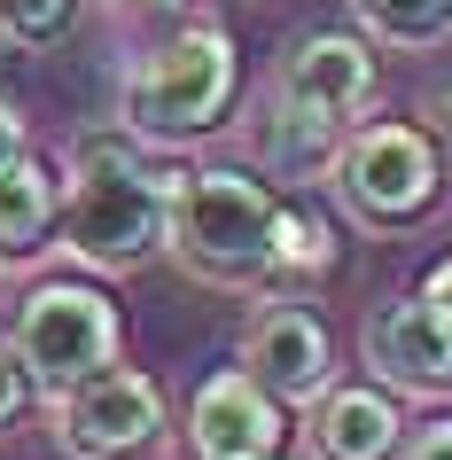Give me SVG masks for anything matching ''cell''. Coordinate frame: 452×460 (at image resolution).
Returning a JSON list of instances; mask_svg holds the SVG:
<instances>
[{"mask_svg": "<svg viewBox=\"0 0 452 460\" xmlns=\"http://www.w3.org/2000/svg\"><path fill=\"white\" fill-rule=\"evenodd\" d=\"M172 234V172L141 156L133 133H86L63 156V211H55V250H71L94 273L148 266Z\"/></svg>", "mask_w": 452, "mask_h": 460, "instance_id": "cell-1", "label": "cell"}, {"mask_svg": "<svg viewBox=\"0 0 452 460\" xmlns=\"http://www.w3.org/2000/svg\"><path fill=\"white\" fill-rule=\"evenodd\" d=\"M235 86H242V55L218 24H188L172 31L164 48H148L125 63L118 78V125L133 141H156V148H180V141H203L226 125L235 110Z\"/></svg>", "mask_w": 452, "mask_h": 460, "instance_id": "cell-2", "label": "cell"}, {"mask_svg": "<svg viewBox=\"0 0 452 460\" xmlns=\"http://www.w3.org/2000/svg\"><path fill=\"white\" fill-rule=\"evenodd\" d=\"M273 211H281V195L265 188V180H250V172H226V164L172 172L164 250L195 281H211V289L273 281Z\"/></svg>", "mask_w": 452, "mask_h": 460, "instance_id": "cell-3", "label": "cell"}, {"mask_svg": "<svg viewBox=\"0 0 452 460\" xmlns=\"http://www.w3.org/2000/svg\"><path fill=\"white\" fill-rule=\"evenodd\" d=\"M328 188L359 226L390 234V226H413L445 195V156L429 141V125L367 118V125H343V141L328 156Z\"/></svg>", "mask_w": 452, "mask_h": 460, "instance_id": "cell-4", "label": "cell"}, {"mask_svg": "<svg viewBox=\"0 0 452 460\" xmlns=\"http://www.w3.org/2000/svg\"><path fill=\"white\" fill-rule=\"evenodd\" d=\"M8 343H16L31 390L55 398V390H71L78 375H94V367L118 359L125 351V320H118V305H110L94 281H40V289H24V305H16Z\"/></svg>", "mask_w": 452, "mask_h": 460, "instance_id": "cell-5", "label": "cell"}, {"mask_svg": "<svg viewBox=\"0 0 452 460\" xmlns=\"http://www.w3.org/2000/svg\"><path fill=\"white\" fill-rule=\"evenodd\" d=\"M55 445L71 460H141L164 437V383L141 367H94L71 390H55Z\"/></svg>", "mask_w": 452, "mask_h": 460, "instance_id": "cell-6", "label": "cell"}, {"mask_svg": "<svg viewBox=\"0 0 452 460\" xmlns=\"http://www.w3.org/2000/svg\"><path fill=\"white\" fill-rule=\"evenodd\" d=\"M235 367H242V375H258L281 406H312V398L335 383V336H328V320L312 313V305L273 296V305L250 313Z\"/></svg>", "mask_w": 452, "mask_h": 460, "instance_id": "cell-7", "label": "cell"}, {"mask_svg": "<svg viewBox=\"0 0 452 460\" xmlns=\"http://www.w3.org/2000/svg\"><path fill=\"white\" fill-rule=\"evenodd\" d=\"M288 445V406L258 375H211V383L188 398V421H180V453L188 460H273Z\"/></svg>", "mask_w": 452, "mask_h": 460, "instance_id": "cell-8", "label": "cell"}, {"mask_svg": "<svg viewBox=\"0 0 452 460\" xmlns=\"http://www.w3.org/2000/svg\"><path fill=\"white\" fill-rule=\"evenodd\" d=\"M359 351L382 375V390H398V398H452V320L437 313L429 289L375 305Z\"/></svg>", "mask_w": 452, "mask_h": 460, "instance_id": "cell-9", "label": "cell"}, {"mask_svg": "<svg viewBox=\"0 0 452 460\" xmlns=\"http://www.w3.org/2000/svg\"><path fill=\"white\" fill-rule=\"evenodd\" d=\"M375 55H367V40H351V31H312V40H297V48L281 55V71H273V94L288 102V110H305V118L320 125H343L367 118V102H375Z\"/></svg>", "mask_w": 452, "mask_h": 460, "instance_id": "cell-10", "label": "cell"}, {"mask_svg": "<svg viewBox=\"0 0 452 460\" xmlns=\"http://www.w3.org/2000/svg\"><path fill=\"white\" fill-rule=\"evenodd\" d=\"M305 453H312V460H398V453H405L398 390L328 383V390L305 406Z\"/></svg>", "mask_w": 452, "mask_h": 460, "instance_id": "cell-11", "label": "cell"}, {"mask_svg": "<svg viewBox=\"0 0 452 460\" xmlns=\"http://www.w3.org/2000/svg\"><path fill=\"white\" fill-rule=\"evenodd\" d=\"M55 211H63V172H48L40 156H16L0 172V258H31L55 243Z\"/></svg>", "mask_w": 452, "mask_h": 460, "instance_id": "cell-12", "label": "cell"}, {"mask_svg": "<svg viewBox=\"0 0 452 460\" xmlns=\"http://www.w3.org/2000/svg\"><path fill=\"white\" fill-rule=\"evenodd\" d=\"M258 156L273 172H281V180H305V172H328V156H335V141H343V133H335V125H320V118H305V110H288L281 94H273V86H265V110H258Z\"/></svg>", "mask_w": 452, "mask_h": 460, "instance_id": "cell-13", "label": "cell"}, {"mask_svg": "<svg viewBox=\"0 0 452 460\" xmlns=\"http://www.w3.org/2000/svg\"><path fill=\"white\" fill-rule=\"evenodd\" d=\"M351 16L382 48H437L452 31V0H351Z\"/></svg>", "mask_w": 452, "mask_h": 460, "instance_id": "cell-14", "label": "cell"}, {"mask_svg": "<svg viewBox=\"0 0 452 460\" xmlns=\"http://www.w3.org/2000/svg\"><path fill=\"white\" fill-rule=\"evenodd\" d=\"M335 266V243H328V226L312 211H297V203H281L273 211V281H305V273H328Z\"/></svg>", "mask_w": 452, "mask_h": 460, "instance_id": "cell-15", "label": "cell"}, {"mask_svg": "<svg viewBox=\"0 0 452 460\" xmlns=\"http://www.w3.org/2000/svg\"><path fill=\"white\" fill-rule=\"evenodd\" d=\"M78 0H0V40L8 48H55L71 31Z\"/></svg>", "mask_w": 452, "mask_h": 460, "instance_id": "cell-16", "label": "cell"}, {"mask_svg": "<svg viewBox=\"0 0 452 460\" xmlns=\"http://www.w3.org/2000/svg\"><path fill=\"white\" fill-rule=\"evenodd\" d=\"M24 406H31V375H24V359H16V343H0V429H16Z\"/></svg>", "mask_w": 452, "mask_h": 460, "instance_id": "cell-17", "label": "cell"}, {"mask_svg": "<svg viewBox=\"0 0 452 460\" xmlns=\"http://www.w3.org/2000/svg\"><path fill=\"white\" fill-rule=\"evenodd\" d=\"M421 125H429V141H437V156H445V172H452V78H437V86H429Z\"/></svg>", "mask_w": 452, "mask_h": 460, "instance_id": "cell-18", "label": "cell"}, {"mask_svg": "<svg viewBox=\"0 0 452 460\" xmlns=\"http://www.w3.org/2000/svg\"><path fill=\"white\" fill-rule=\"evenodd\" d=\"M398 460H452V421H429V429L413 437V445H405Z\"/></svg>", "mask_w": 452, "mask_h": 460, "instance_id": "cell-19", "label": "cell"}, {"mask_svg": "<svg viewBox=\"0 0 452 460\" xmlns=\"http://www.w3.org/2000/svg\"><path fill=\"white\" fill-rule=\"evenodd\" d=\"M16 156H24V110H16V102H0V172L16 164Z\"/></svg>", "mask_w": 452, "mask_h": 460, "instance_id": "cell-20", "label": "cell"}, {"mask_svg": "<svg viewBox=\"0 0 452 460\" xmlns=\"http://www.w3.org/2000/svg\"><path fill=\"white\" fill-rule=\"evenodd\" d=\"M429 296H437V313L452 320V258H445V266H437V273H429Z\"/></svg>", "mask_w": 452, "mask_h": 460, "instance_id": "cell-21", "label": "cell"}, {"mask_svg": "<svg viewBox=\"0 0 452 460\" xmlns=\"http://www.w3.org/2000/svg\"><path fill=\"white\" fill-rule=\"evenodd\" d=\"M110 8H133V16H164V8H188V0H110Z\"/></svg>", "mask_w": 452, "mask_h": 460, "instance_id": "cell-22", "label": "cell"}, {"mask_svg": "<svg viewBox=\"0 0 452 460\" xmlns=\"http://www.w3.org/2000/svg\"><path fill=\"white\" fill-rule=\"evenodd\" d=\"M273 460H288V453H273Z\"/></svg>", "mask_w": 452, "mask_h": 460, "instance_id": "cell-23", "label": "cell"}]
</instances>
